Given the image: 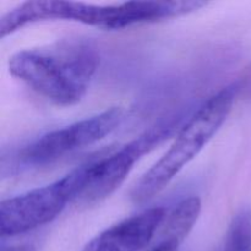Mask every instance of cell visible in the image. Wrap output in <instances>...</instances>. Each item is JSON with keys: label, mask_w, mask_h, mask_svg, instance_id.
<instances>
[{"label": "cell", "mask_w": 251, "mask_h": 251, "mask_svg": "<svg viewBox=\"0 0 251 251\" xmlns=\"http://www.w3.org/2000/svg\"><path fill=\"white\" fill-rule=\"evenodd\" d=\"M98 61L92 43L65 39L17 51L10 58L9 71L43 98L68 107L86 95Z\"/></svg>", "instance_id": "obj_1"}, {"label": "cell", "mask_w": 251, "mask_h": 251, "mask_svg": "<svg viewBox=\"0 0 251 251\" xmlns=\"http://www.w3.org/2000/svg\"><path fill=\"white\" fill-rule=\"evenodd\" d=\"M189 14L186 1H129L117 5H93L63 0H34L17 5L0 19V37L9 36L33 22L73 20L103 29H123Z\"/></svg>", "instance_id": "obj_2"}, {"label": "cell", "mask_w": 251, "mask_h": 251, "mask_svg": "<svg viewBox=\"0 0 251 251\" xmlns=\"http://www.w3.org/2000/svg\"><path fill=\"white\" fill-rule=\"evenodd\" d=\"M239 90L238 83L226 86L189 118L168 151L135 184L131 191L135 203L141 205L162 193L181 169L200 153L227 120Z\"/></svg>", "instance_id": "obj_3"}, {"label": "cell", "mask_w": 251, "mask_h": 251, "mask_svg": "<svg viewBox=\"0 0 251 251\" xmlns=\"http://www.w3.org/2000/svg\"><path fill=\"white\" fill-rule=\"evenodd\" d=\"M87 164L61 179L32 189L0 203L1 239L25 234L55 220L70 202H77L85 189Z\"/></svg>", "instance_id": "obj_4"}, {"label": "cell", "mask_w": 251, "mask_h": 251, "mask_svg": "<svg viewBox=\"0 0 251 251\" xmlns=\"http://www.w3.org/2000/svg\"><path fill=\"white\" fill-rule=\"evenodd\" d=\"M123 119L122 108L114 107L47 132L17 152V166L28 169L55 163L107 137L122 124Z\"/></svg>", "instance_id": "obj_5"}, {"label": "cell", "mask_w": 251, "mask_h": 251, "mask_svg": "<svg viewBox=\"0 0 251 251\" xmlns=\"http://www.w3.org/2000/svg\"><path fill=\"white\" fill-rule=\"evenodd\" d=\"M181 120L180 114L161 120L114 153L87 163V179L77 202L95 205L109 198L124 183L135 163L168 139Z\"/></svg>", "instance_id": "obj_6"}, {"label": "cell", "mask_w": 251, "mask_h": 251, "mask_svg": "<svg viewBox=\"0 0 251 251\" xmlns=\"http://www.w3.org/2000/svg\"><path fill=\"white\" fill-rule=\"evenodd\" d=\"M163 207H151L110 226L82 251H141L150 244L166 218Z\"/></svg>", "instance_id": "obj_7"}, {"label": "cell", "mask_w": 251, "mask_h": 251, "mask_svg": "<svg viewBox=\"0 0 251 251\" xmlns=\"http://www.w3.org/2000/svg\"><path fill=\"white\" fill-rule=\"evenodd\" d=\"M200 212L201 200L198 196H189L179 201L166 215L162 240H176L181 244L193 229Z\"/></svg>", "instance_id": "obj_8"}, {"label": "cell", "mask_w": 251, "mask_h": 251, "mask_svg": "<svg viewBox=\"0 0 251 251\" xmlns=\"http://www.w3.org/2000/svg\"><path fill=\"white\" fill-rule=\"evenodd\" d=\"M216 251H251L250 211H243L234 217L225 239Z\"/></svg>", "instance_id": "obj_9"}, {"label": "cell", "mask_w": 251, "mask_h": 251, "mask_svg": "<svg viewBox=\"0 0 251 251\" xmlns=\"http://www.w3.org/2000/svg\"><path fill=\"white\" fill-rule=\"evenodd\" d=\"M180 243L176 240H161L156 247L150 251H178Z\"/></svg>", "instance_id": "obj_10"}, {"label": "cell", "mask_w": 251, "mask_h": 251, "mask_svg": "<svg viewBox=\"0 0 251 251\" xmlns=\"http://www.w3.org/2000/svg\"><path fill=\"white\" fill-rule=\"evenodd\" d=\"M1 251H37V249L33 244L25 243V244L2 245Z\"/></svg>", "instance_id": "obj_11"}]
</instances>
